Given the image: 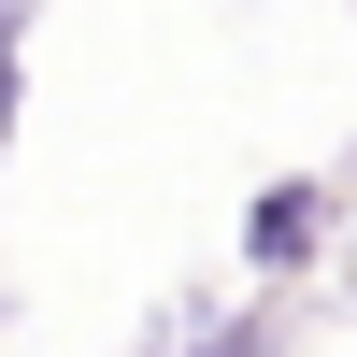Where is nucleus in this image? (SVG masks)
Returning <instances> with one entry per match:
<instances>
[{"mask_svg":"<svg viewBox=\"0 0 357 357\" xmlns=\"http://www.w3.org/2000/svg\"><path fill=\"white\" fill-rule=\"evenodd\" d=\"M343 215H357V186H343V172H272V186L243 200V272H257V286H301V272H329Z\"/></svg>","mask_w":357,"mask_h":357,"instance_id":"nucleus-1","label":"nucleus"},{"mask_svg":"<svg viewBox=\"0 0 357 357\" xmlns=\"http://www.w3.org/2000/svg\"><path fill=\"white\" fill-rule=\"evenodd\" d=\"M143 357H286V314H272V301H243V314H172Z\"/></svg>","mask_w":357,"mask_h":357,"instance_id":"nucleus-2","label":"nucleus"},{"mask_svg":"<svg viewBox=\"0 0 357 357\" xmlns=\"http://www.w3.org/2000/svg\"><path fill=\"white\" fill-rule=\"evenodd\" d=\"M29 43H43V0H0V158H15V114H29Z\"/></svg>","mask_w":357,"mask_h":357,"instance_id":"nucleus-3","label":"nucleus"}]
</instances>
